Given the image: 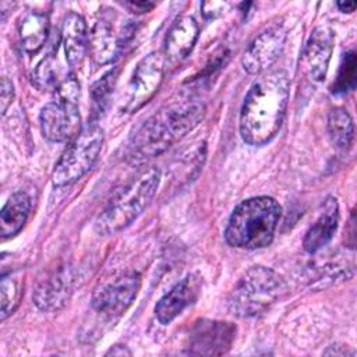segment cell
Returning a JSON list of instances; mask_svg holds the SVG:
<instances>
[{"mask_svg":"<svg viewBox=\"0 0 357 357\" xmlns=\"http://www.w3.org/2000/svg\"><path fill=\"white\" fill-rule=\"evenodd\" d=\"M290 81L283 70L261 74L248 89L240 110V135L261 146L279 132L289 102Z\"/></svg>","mask_w":357,"mask_h":357,"instance_id":"cell-1","label":"cell"},{"mask_svg":"<svg viewBox=\"0 0 357 357\" xmlns=\"http://www.w3.org/2000/svg\"><path fill=\"white\" fill-rule=\"evenodd\" d=\"M204 114V102L191 95L172 99L132 134L128 146L130 158L142 163L159 156L197 127Z\"/></svg>","mask_w":357,"mask_h":357,"instance_id":"cell-2","label":"cell"},{"mask_svg":"<svg viewBox=\"0 0 357 357\" xmlns=\"http://www.w3.org/2000/svg\"><path fill=\"white\" fill-rule=\"evenodd\" d=\"M280 213V205L271 197L248 198L240 202L231 212L225 230V238L237 248H264L273 240Z\"/></svg>","mask_w":357,"mask_h":357,"instance_id":"cell-3","label":"cell"},{"mask_svg":"<svg viewBox=\"0 0 357 357\" xmlns=\"http://www.w3.org/2000/svg\"><path fill=\"white\" fill-rule=\"evenodd\" d=\"M160 184V170L149 167L127 185L120 188L99 213L95 229L102 236H110L130 226L151 204Z\"/></svg>","mask_w":357,"mask_h":357,"instance_id":"cell-4","label":"cell"},{"mask_svg":"<svg viewBox=\"0 0 357 357\" xmlns=\"http://www.w3.org/2000/svg\"><path fill=\"white\" fill-rule=\"evenodd\" d=\"M286 280L273 269L255 265L244 272L227 297L229 311L238 318L265 312L287 293Z\"/></svg>","mask_w":357,"mask_h":357,"instance_id":"cell-5","label":"cell"},{"mask_svg":"<svg viewBox=\"0 0 357 357\" xmlns=\"http://www.w3.org/2000/svg\"><path fill=\"white\" fill-rule=\"evenodd\" d=\"M103 145V130L91 123L70 141L68 146L57 160L52 172L54 187H67L85 176L99 158Z\"/></svg>","mask_w":357,"mask_h":357,"instance_id":"cell-6","label":"cell"},{"mask_svg":"<svg viewBox=\"0 0 357 357\" xmlns=\"http://www.w3.org/2000/svg\"><path fill=\"white\" fill-rule=\"evenodd\" d=\"M135 31V22L120 17L116 10L103 13L89 33V52L95 63L109 64L114 61L131 43Z\"/></svg>","mask_w":357,"mask_h":357,"instance_id":"cell-7","label":"cell"},{"mask_svg":"<svg viewBox=\"0 0 357 357\" xmlns=\"http://www.w3.org/2000/svg\"><path fill=\"white\" fill-rule=\"evenodd\" d=\"M165 63L163 53L159 52H152L139 60L126 88L124 112H137L153 98L163 82Z\"/></svg>","mask_w":357,"mask_h":357,"instance_id":"cell-8","label":"cell"},{"mask_svg":"<svg viewBox=\"0 0 357 357\" xmlns=\"http://www.w3.org/2000/svg\"><path fill=\"white\" fill-rule=\"evenodd\" d=\"M139 287L141 276L137 272L116 275L93 291L92 308L106 318H119L132 304Z\"/></svg>","mask_w":357,"mask_h":357,"instance_id":"cell-9","label":"cell"},{"mask_svg":"<svg viewBox=\"0 0 357 357\" xmlns=\"http://www.w3.org/2000/svg\"><path fill=\"white\" fill-rule=\"evenodd\" d=\"M39 124L43 137L52 142H70L81 128L78 102L56 98L46 103L39 114Z\"/></svg>","mask_w":357,"mask_h":357,"instance_id":"cell-10","label":"cell"},{"mask_svg":"<svg viewBox=\"0 0 357 357\" xmlns=\"http://www.w3.org/2000/svg\"><path fill=\"white\" fill-rule=\"evenodd\" d=\"M286 36V29L282 25H275L262 31L247 46L241 57L243 68L252 75L268 73L280 57Z\"/></svg>","mask_w":357,"mask_h":357,"instance_id":"cell-11","label":"cell"},{"mask_svg":"<svg viewBox=\"0 0 357 357\" xmlns=\"http://www.w3.org/2000/svg\"><path fill=\"white\" fill-rule=\"evenodd\" d=\"M74 272L67 264L47 271L36 283L33 290L35 305L45 312L63 308L70 300L74 289Z\"/></svg>","mask_w":357,"mask_h":357,"instance_id":"cell-12","label":"cell"},{"mask_svg":"<svg viewBox=\"0 0 357 357\" xmlns=\"http://www.w3.org/2000/svg\"><path fill=\"white\" fill-rule=\"evenodd\" d=\"M236 337V326L225 321L199 319L188 336V354L220 356L229 351Z\"/></svg>","mask_w":357,"mask_h":357,"instance_id":"cell-13","label":"cell"},{"mask_svg":"<svg viewBox=\"0 0 357 357\" xmlns=\"http://www.w3.org/2000/svg\"><path fill=\"white\" fill-rule=\"evenodd\" d=\"M201 290V279L195 275H187L177 282L155 305V315L162 325L176 319L190 304H192Z\"/></svg>","mask_w":357,"mask_h":357,"instance_id":"cell-14","label":"cell"},{"mask_svg":"<svg viewBox=\"0 0 357 357\" xmlns=\"http://www.w3.org/2000/svg\"><path fill=\"white\" fill-rule=\"evenodd\" d=\"M335 35L328 26H317L304 47V63L308 75L314 81H322L326 77L329 61L333 52Z\"/></svg>","mask_w":357,"mask_h":357,"instance_id":"cell-15","label":"cell"},{"mask_svg":"<svg viewBox=\"0 0 357 357\" xmlns=\"http://www.w3.org/2000/svg\"><path fill=\"white\" fill-rule=\"evenodd\" d=\"M199 35V28L194 17L183 15L177 18L169 28L165 43H163V57L169 63H178L185 59L194 45L197 43Z\"/></svg>","mask_w":357,"mask_h":357,"instance_id":"cell-16","label":"cell"},{"mask_svg":"<svg viewBox=\"0 0 357 357\" xmlns=\"http://www.w3.org/2000/svg\"><path fill=\"white\" fill-rule=\"evenodd\" d=\"M66 60L71 68H79L89 49V33L85 20L77 13H68L60 33Z\"/></svg>","mask_w":357,"mask_h":357,"instance_id":"cell-17","label":"cell"},{"mask_svg":"<svg viewBox=\"0 0 357 357\" xmlns=\"http://www.w3.org/2000/svg\"><path fill=\"white\" fill-rule=\"evenodd\" d=\"M339 225V205L332 197L326 198L324 209L318 219L307 230L303 247L308 254H315L322 250L335 236Z\"/></svg>","mask_w":357,"mask_h":357,"instance_id":"cell-18","label":"cell"},{"mask_svg":"<svg viewBox=\"0 0 357 357\" xmlns=\"http://www.w3.org/2000/svg\"><path fill=\"white\" fill-rule=\"evenodd\" d=\"M31 212V198L25 191H15L6 201L0 212L1 238L15 236L26 223Z\"/></svg>","mask_w":357,"mask_h":357,"instance_id":"cell-19","label":"cell"},{"mask_svg":"<svg viewBox=\"0 0 357 357\" xmlns=\"http://www.w3.org/2000/svg\"><path fill=\"white\" fill-rule=\"evenodd\" d=\"M49 35V18L45 13H29L18 26L20 43L24 52L29 54L38 53Z\"/></svg>","mask_w":357,"mask_h":357,"instance_id":"cell-20","label":"cell"},{"mask_svg":"<svg viewBox=\"0 0 357 357\" xmlns=\"http://www.w3.org/2000/svg\"><path fill=\"white\" fill-rule=\"evenodd\" d=\"M328 132L337 149L347 151L354 139V123L350 113L343 107H335L328 114Z\"/></svg>","mask_w":357,"mask_h":357,"instance_id":"cell-21","label":"cell"},{"mask_svg":"<svg viewBox=\"0 0 357 357\" xmlns=\"http://www.w3.org/2000/svg\"><path fill=\"white\" fill-rule=\"evenodd\" d=\"M61 77V68H60V63L56 57L54 53H50L47 56H45L38 66L35 67V70L32 71V77L31 81L32 84L39 89V91H52L56 92V89L61 85V82L67 78Z\"/></svg>","mask_w":357,"mask_h":357,"instance_id":"cell-22","label":"cell"},{"mask_svg":"<svg viewBox=\"0 0 357 357\" xmlns=\"http://www.w3.org/2000/svg\"><path fill=\"white\" fill-rule=\"evenodd\" d=\"M22 296V279L20 273L3 275L0 284V301H1V319H6L18 305Z\"/></svg>","mask_w":357,"mask_h":357,"instance_id":"cell-23","label":"cell"},{"mask_svg":"<svg viewBox=\"0 0 357 357\" xmlns=\"http://www.w3.org/2000/svg\"><path fill=\"white\" fill-rule=\"evenodd\" d=\"M356 68H357V59L353 50L347 52L343 57L340 64L336 81L333 84L335 93H347L356 88Z\"/></svg>","mask_w":357,"mask_h":357,"instance_id":"cell-24","label":"cell"},{"mask_svg":"<svg viewBox=\"0 0 357 357\" xmlns=\"http://www.w3.org/2000/svg\"><path fill=\"white\" fill-rule=\"evenodd\" d=\"M117 81V70H110L102 78H99L91 88L92 103L98 110H102L106 102L109 100L113 88Z\"/></svg>","mask_w":357,"mask_h":357,"instance_id":"cell-25","label":"cell"},{"mask_svg":"<svg viewBox=\"0 0 357 357\" xmlns=\"http://www.w3.org/2000/svg\"><path fill=\"white\" fill-rule=\"evenodd\" d=\"M13 99H14V85L7 77H3L1 91H0V105H1V113L3 114L7 112Z\"/></svg>","mask_w":357,"mask_h":357,"instance_id":"cell-26","label":"cell"},{"mask_svg":"<svg viewBox=\"0 0 357 357\" xmlns=\"http://www.w3.org/2000/svg\"><path fill=\"white\" fill-rule=\"evenodd\" d=\"M227 6H229L227 3H222V1H206V3H202V14L205 18L213 20L218 15H220Z\"/></svg>","mask_w":357,"mask_h":357,"instance_id":"cell-27","label":"cell"},{"mask_svg":"<svg viewBox=\"0 0 357 357\" xmlns=\"http://www.w3.org/2000/svg\"><path fill=\"white\" fill-rule=\"evenodd\" d=\"M126 7H128L132 13H146L151 8H153V3H148V1H130L124 4Z\"/></svg>","mask_w":357,"mask_h":357,"instance_id":"cell-28","label":"cell"},{"mask_svg":"<svg viewBox=\"0 0 357 357\" xmlns=\"http://www.w3.org/2000/svg\"><path fill=\"white\" fill-rule=\"evenodd\" d=\"M356 6L357 3L356 1H339L337 3V8L342 11V13H353L356 10Z\"/></svg>","mask_w":357,"mask_h":357,"instance_id":"cell-29","label":"cell"},{"mask_svg":"<svg viewBox=\"0 0 357 357\" xmlns=\"http://www.w3.org/2000/svg\"><path fill=\"white\" fill-rule=\"evenodd\" d=\"M119 347H121V346H120V344L114 346L113 349H110V350L107 351V354H113V356H116V354H119V356H121V354H131V351H130L128 349H126V346H123V349L117 350Z\"/></svg>","mask_w":357,"mask_h":357,"instance_id":"cell-30","label":"cell"}]
</instances>
